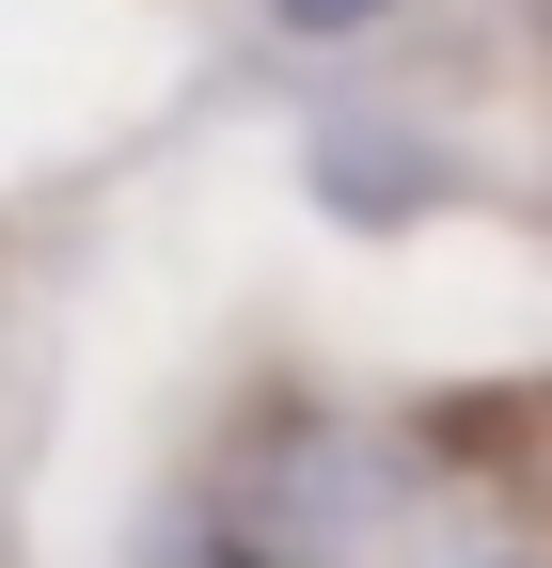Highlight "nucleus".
Instances as JSON below:
<instances>
[{"label": "nucleus", "instance_id": "obj_1", "mask_svg": "<svg viewBox=\"0 0 552 568\" xmlns=\"http://www.w3.org/2000/svg\"><path fill=\"white\" fill-rule=\"evenodd\" d=\"M285 17H300V32H348V17H364V0H285Z\"/></svg>", "mask_w": 552, "mask_h": 568}, {"label": "nucleus", "instance_id": "obj_2", "mask_svg": "<svg viewBox=\"0 0 552 568\" xmlns=\"http://www.w3.org/2000/svg\"><path fill=\"white\" fill-rule=\"evenodd\" d=\"M205 568H268V552H237V537H222V552H205Z\"/></svg>", "mask_w": 552, "mask_h": 568}]
</instances>
